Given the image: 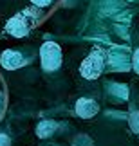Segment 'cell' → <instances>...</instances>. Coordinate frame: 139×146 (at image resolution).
I'll use <instances>...</instances> for the list:
<instances>
[{
  "label": "cell",
  "mask_w": 139,
  "mask_h": 146,
  "mask_svg": "<svg viewBox=\"0 0 139 146\" xmlns=\"http://www.w3.org/2000/svg\"><path fill=\"white\" fill-rule=\"evenodd\" d=\"M105 58H107V54L101 49H92L90 54L81 61V67H80L81 76L85 80H98L105 69Z\"/></svg>",
  "instance_id": "cell-1"
},
{
  "label": "cell",
  "mask_w": 139,
  "mask_h": 146,
  "mask_svg": "<svg viewBox=\"0 0 139 146\" xmlns=\"http://www.w3.org/2000/svg\"><path fill=\"white\" fill-rule=\"evenodd\" d=\"M40 60H42L43 70H47V72L58 70L60 65H62V60H63L60 45L54 43V42H45L40 47Z\"/></svg>",
  "instance_id": "cell-2"
},
{
  "label": "cell",
  "mask_w": 139,
  "mask_h": 146,
  "mask_svg": "<svg viewBox=\"0 0 139 146\" xmlns=\"http://www.w3.org/2000/svg\"><path fill=\"white\" fill-rule=\"evenodd\" d=\"M31 29V24H29V18L22 13V15H16L13 18L7 20V24H5V33H9L11 36L15 38H24L27 36V33Z\"/></svg>",
  "instance_id": "cell-3"
},
{
  "label": "cell",
  "mask_w": 139,
  "mask_h": 146,
  "mask_svg": "<svg viewBox=\"0 0 139 146\" xmlns=\"http://www.w3.org/2000/svg\"><path fill=\"white\" fill-rule=\"evenodd\" d=\"M24 63H25V58L18 50H4L0 54V65L7 70H16L20 67H24Z\"/></svg>",
  "instance_id": "cell-4"
},
{
  "label": "cell",
  "mask_w": 139,
  "mask_h": 146,
  "mask_svg": "<svg viewBox=\"0 0 139 146\" xmlns=\"http://www.w3.org/2000/svg\"><path fill=\"white\" fill-rule=\"evenodd\" d=\"M99 112V105L96 103L94 99H88V98H80L76 101V114L83 117V119H90Z\"/></svg>",
  "instance_id": "cell-5"
},
{
  "label": "cell",
  "mask_w": 139,
  "mask_h": 146,
  "mask_svg": "<svg viewBox=\"0 0 139 146\" xmlns=\"http://www.w3.org/2000/svg\"><path fill=\"white\" fill-rule=\"evenodd\" d=\"M56 128H58L56 121H40L38 126H36V135L40 139H47L56 132Z\"/></svg>",
  "instance_id": "cell-6"
},
{
  "label": "cell",
  "mask_w": 139,
  "mask_h": 146,
  "mask_svg": "<svg viewBox=\"0 0 139 146\" xmlns=\"http://www.w3.org/2000/svg\"><path fill=\"white\" fill-rule=\"evenodd\" d=\"M128 125H130V128H132V132L139 133V110L130 112V115H128Z\"/></svg>",
  "instance_id": "cell-7"
},
{
  "label": "cell",
  "mask_w": 139,
  "mask_h": 146,
  "mask_svg": "<svg viewBox=\"0 0 139 146\" xmlns=\"http://www.w3.org/2000/svg\"><path fill=\"white\" fill-rule=\"evenodd\" d=\"M72 146H92V139L88 135H78L72 141Z\"/></svg>",
  "instance_id": "cell-8"
},
{
  "label": "cell",
  "mask_w": 139,
  "mask_h": 146,
  "mask_svg": "<svg viewBox=\"0 0 139 146\" xmlns=\"http://www.w3.org/2000/svg\"><path fill=\"white\" fill-rule=\"evenodd\" d=\"M132 69H134V72L139 74V49H136L134 54H132Z\"/></svg>",
  "instance_id": "cell-9"
},
{
  "label": "cell",
  "mask_w": 139,
  "mask_h": 146,
  "mask_svg": "<svg viewBox=\"0 0 139 146\" xmlns=\"http://www.w3.org/2000/svg\"><path fill=\"white\" fill-rule=\"evenodd\" d=\"M54 0H31L33 5H36V7H47V5H51Z\"/></svg>",
  "instance_id": "cell-10"
},
{
  "label": "cell",
  "mask_w": 139,
  "mask_h": 146,
  "mask_svg": "<svg viewBox=\"0 0 139 146\" xmlns=\"http://www.w3.org/2000/svg\"><path fill=\"white\" fill-rule=\"evenodd\" d=\"M0 146H11V137L7 133H0Z\"/></svg>",
  "instance_id": "cell-11"
},
{
  "label": "cell",
  "mask_w": 139,
  "mask_h": 146,
  "mask_svg": "<svg viewBox=\"0 0 139 146\" xmlns=\"http://www.w3.org/2000/svg\"><path fill=\"white\" fill-rule=\"evenodd\" d=\"M2 105H4V99H2V96H0V115H2Z\"/></svg>",
  "instance_id": "cell-12"
}]
</instances>
